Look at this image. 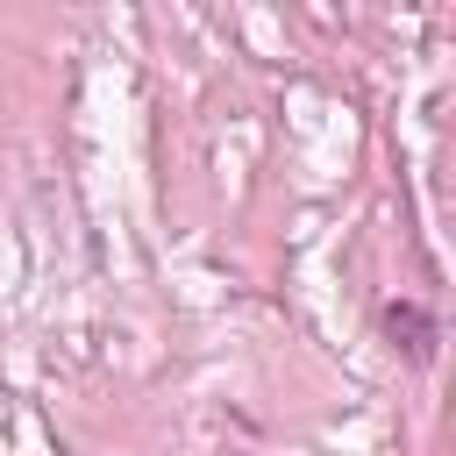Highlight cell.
<instances>
[{
	"label": "cell",
	"instance_id": "obj_1",
	"mask_svg": "<svg viewBox=\"0 0 456 456\" xmlns=\"http://www.w3.org/2000/svg\"><path fill=\"white\" fill-rule=\"evenodd\" d=\"M385 335H392L413 363H428V356H435V321H428L413 299H392V306H385Z\"/></svg>",
	"mask_w": 456,
	"mask_h": 456
}]
</instances>
